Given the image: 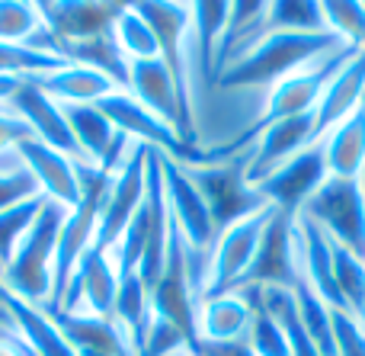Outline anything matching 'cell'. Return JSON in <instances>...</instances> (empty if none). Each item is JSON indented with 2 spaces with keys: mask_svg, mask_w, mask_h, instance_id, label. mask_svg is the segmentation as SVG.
Segmentation results:
<instances>
[{
  "mask_svg": "<svg viewBox=\"0 0 365 356\" xmlns=\"http://www.w3.org/2000/svg\"><path fill=\"white\" fill-rule=\"evenodd\" d=\"M336 49H343V42L330 32L263 36L227 61V68L218 74V83L221 87H263V83L276 87L279 81L311 68L314 61H321L324 55H330Z\"/></svg>",
  "mask_w": 365,
  "mask_h": 356,
  "instance_id": "obj_1",
  "label": "cell"
},
{
  "mask_svg": "<svg viewBox=\"0 0 365 356\" xmlns=\"http://www.w3.org/2000/svg\"><path fill=\"white\" fill-rule=\"evenodd\" d=\"M68 209L51 199H45L42 212L36 215L32 228L19 241L16 254L6 263L4 283L13 295H19L29 305L45 308L51 299V267H55V250H58V235L64 228Z\"/></svg>",
  "mask_w": 365,
  "mask_h": 356,
  "instance_id": "obj_2",
  "label": "cell"
},
{
  "mask_svg": "<svg viewBox=\"0 0 365 356\" xmlns=\"http://www.w3.org/2000/svg\"><path fill=\"white\" fill-rule=\"evenodd\" d=\"M135 10L148 19L154 39H158V58L170 71L180 93V138L195 145L192 122V68H189V4L170 0H141Z\"/></svg>",
  "mask_w": 365,
  "mask_h": 356,
  "instance_id": "obj_3",
  "label": "cell"
},
{
  "mask_svg": "<svg viewBox=\"0 0 365 356\" xmlns=\"http://www.w3.org/2000/svg\"><path fill=\"white\" fill-rule=\"evenodd\" d=\"M298 215L311 218L330 241L365 260V193L359 180L327 177L298 209Z\"/></svg>",
  "mask_w": 365,
  "mask_h": 356,
  "instance_id": "obj_4",
  "label": "cell"
},
{
  "mask_svg": "<svg viewBox=\"0 0 365 356\" xmlns=\"http://www.w3.org/2000/svg\"><path fill=\"white\" fill-rule=\"evenodd\" d=\"M272 212H276V205H263L259 212L247 215L244 222H234L225 231H218L215 248L205 263V276H202L199 302L237 293L240 280H244V273L253 263V254H257L259 238H263V228L269 225Z\"/></svg>",
  "mask_w": 365,
  "mask_h": 356,
  "instance_id": "obj_5",
  "label": "cell"
},
{
  "mask_svg": "<svg viewBox=\"0 0 365 356\" xmlns=\"http://www.w3.org/2000/svg\"><path fill=\"white\" fill-rule=\"evenodd\" d=\"M96 106L106 113V119L125 135L132 145H145L151 151H158L160 158L177 161L182 167H205L208 151H202L199 145H186L177 135V128L167 126L164 119H158L154 113H148L128 90H115L106 100H100Z\"/></svg>",
  "mask_w": 365,
  "mask_h": 356,
  "instance_id": "obj_6",
  "label": "cell"
},
{
  "mask_svg": "<svg viewBox=\"0 0 365 356\" xmlns=\"http://www.w3.org/2000/svg\"><path fill=\"white\" fill-rule=\"evenodd\" d=\"M186 173L195 183V190L202 193L218 231H225L234 222H244L247 215L269 205L247 183V154L231 161H215L205 167H186Z\"/></svg>",
  "mask_w": 365,
  "mask_h": 356,
  "instance_id": "obj_7",
  "label": "cell"
},
{
  "mask_svg": "<svg viewBox=\"0 0 365 356\" xmlns=\"http://www.w3.org/2000/svg\"><path fill=\"white\" fill-rule=\"evenodd\" d=\"M148 151L145 145H132L119 167H115L109 190L103 196V209H100V228H96V241L93 248L113 254L119 238L125 235L128 222L135 218V212L141 209L148 196Z\"/></svg>",
  "mask_w": 365,
  "mask_h": 356,
  "instance_id": "obj_8",
  "label": "cell"
},
{
  "mask_svg": "<svg viewBox=\"0 0 365 356\" xmlns=\"http://www.w3.org/2000/svg\"><path fill=\"white\" fill-rule=\"evenodd\" d=\"M160 171H164V196H167V212L182 231V241L189 248V257H208L215 248V218L208 212L202 193L195 190V183L189 180L186 167L177 161L160 158Z\"/></svg>",
  "mask_w": 365,
  "mask_h": 356,
  "instance_id": "obj_9",
  "label": "cell"
},
{
  "mask_svg": "<svg viewBox=\"0 0 365 356\" xmlns=\"http://www.w3.org/2000/svg\"><path fill=\"white\" fill-rule=\"evenodd\" d=\"M48 32L51 51H61L64 45L90 42V39L109 36L115 19L122 16L125 4H103V0H58V4H38Z\"/></svg>",
  "mask_w": 365,
  "mask_h": 356,
  "instance_id": "obj_10",
  "label": "cell"
},
{
  "mask_svg": "<svg viewBox=\"0 0 365 356\" xmlns=\"http://www.w3.org/2000/svg\"><path fill=\"white\" fill-rule=\"evenodd\" d=\"M115 295H119V270H115L113 254H106L100 248H90L87 257L77 263L58 312L93 315V318L113 321Z\"/></svg>",
  "mask_w": 365,
  "mask_h": 356,
  "instance_id": "obj_11",
  "label": "cell"
},
{
  "mask_svg": "<svg viewBox=\"0 0 365 356\" xmlns=\"http://www.w3.org/2000/svg\"><path fill=\"white\" fill-rule=\"evenodd\" d=\"M295 218L298 212L276 209L269 225L263 228L259 248L253 254L250 270L244 273L237 289L244 286H285L295 289L298 267H295Z\"/></svg>",
  "mask_w": 365,
  "mask_h": 356,
  "instance_id": "obj_12",
  "label": "cell"
},
{
  "mask_svg": "<svg viewBox=\"0 0 365 356\" xmlns=\"http://www.w3.org/2000/svg\"><path fill=\"white\" fill-rule=\"evenodd\" d=\"M324 180H327L324 141H314V145H308L304 151H298L292 161H285L279 171H272L269 177L253 183V190L259 193L263 203L276 205V209L298 212Z\"/></svg>",
  "mask_w": 365,
  "mask_h": 356,
  "instance_id": "obj_13",
  "label": "cell"
},
{
  "mask_svg": "<svg viewBox=\"0 0 365 356\" xmlns=\"http://www.w3.org/2000/svg\"><path fill=\"white\" fill-rule=\"evenodd\" d=\"M314 141V113L266 126L247 151V183H259L263 177L279 171L285 161H292L298 151H304Z\"/></svg>",
  "mask_w": 365,
  "mask_h": 356,
  "instance_id": "obj_14",
  "label": "cell"
},
{
  "mask_svg": "<svg viewBox=\"0 0 365 356\" xmlns=\"http://www.w3.org/2000/svg\"><path fill=\"white\" fill-rule=\"evenodd\" d=\"M16 161L36 177L45 199L74 209L81 203V180H77V158L48 148L38 138H26L16 145Z\"/></svg>",
  "mask_w": 365,
  "mask_h": 356,
  "instance_id": "obj_15",
  "label": "cell"
},
{
  "mask_svg": "<svg viewBox=\"0 0 365 356\" xmlns=\"http://www.w3.org/2000/svg\"><path fill=\"white\" fill-rule=\"evenodd\" d=\"M10 113H16L19 119L29 126L32 138L45 141L48 148L55 151L68 154V158H77L81 161V151H77V141L68 128V119H64V109L61 103H55L42 87H38L32 77H26L23 87L16 90V96L10 100Z\"/></svg>",
  "mask_w": 365,
  "mask_h": 356,
  "instance_id": "obj_16",
  "label": "cell"
},
{
  "mask_svg": "<svg viewBox=\"0 0 365 356\" xmlns=\"http://www.w3.org/2000/svg\"><path fill=\"white\" fill-rule=\"evenodd\" d=\"M365 103V51H356L340 74L327 83L321 103L314 109V138H327L343 119L356 113Z\"/></svg>",
  "mask_w": 365,
  "mask_h": 356,
  "instance_id": "obj_17",
  "label": "cell"
},
{
  "mask_svg": "<svg viewBox=\"0 0 365 356\" xmlns=\"http://www.w3.org/2000/svg\"><path fill=\"white\" fill-rule=\"evenodd\" d=\"M128 93L158 119L177 128L180 135V93L173 83L170 71L164 68L160 58H148V61H128Z\"/></svg>",
  "mask_w": 365,
  "mask_h": 356,
  "instance_id": "obj_18",
  "label": "cell"
},
{
  "mask_svg": "<svg viewBox=\"0 0 365 356\" xmlns=\"http://www.w3.org/2000/svg\"><path fill=\"white\" fill-rule=\"evenodd\" d=\"M4 305L13 318V327H16V337L29 347L32 356H77L71 350V344L64 340V334L58 331V325L51 321L48 312H42L38 305H29L19 295H13L10 289H4Z\"/></svg>",
  "mask_w": 365,
  "mask_h": 356,
  "instance_id": "obj_19",
  "label": "cell"
},
{
  "mask_svg": "<svg viewBox=\"0 0 365 356\" xmlns=\"http://www.w3.org/2000/svg\"><path fill=\"white\" fill-rule=\"evenodd\" d=\"M250 318H253L250 302H247L240 293H227V295H218V299H202L199 302L195 327H199L202 340L227 344V340H247Z\"/></svg>",
  "mask_w": 365,
  "mask_h": 356,
  "instance_id": "obj_20",
  "label": "cell"
},
{
  "mask_svg": "<svg viewBox=\"0 0 365 356\" xmlns=\"http://www.w3.org/2000/svg\"><path fill=\"white\" fill-rule=\"evenodd\" d=\"M321 141L324 161H327V177L359 180L365 171V103Z\"/></svg>",
  "mask_w": 365,
  "mask_h": 356,
  "instance_id": "obj_21",
  "label": "cell"
},
{
  "mask_svg": "<svg viewBox=\"0 0 365 356\" xmlns=\"http://www.w3.org/2000/svg\"><path fill=\"white\" fill-rule=\"evenodd\" d=\"M32 81L55 103H61V106H68V103H100V100H106L109 93L119 90L106 74H100V71H93V68H83V64H71V61L64 64L61 71L32 77Z\"/></svg>",
  "mask_w": 365,
  "mask_h": 356,
  "instance_id": "obj_22",
  "label": "cell"
},
{
  "mask_svg": "<svg viewBox=\"0 0 365 356\" xmlns=\"http://www.w3.org/2000/svg\"><path fill=\"white\" fill-rule=\"evenodd\" d=\"M227 16H231V4L227 0L189 4V49H195V68L199 71L215 68V61H218Z\"/></svg>",
  "mask_w": 365,
  "mask_h": 356,
  "instance_id": "obj_23",
  "label": "cell"
},
{
  "mask_svg": "<svg viewBox=\"0 0 365 356\" xmlns=\"http://www.w3.org/2000/svg\"><path fill=\"white\" fill-rule=\"evenodd\" d=\"M279 32H327L321 4H317V0H276V4H269L257 36H253V42L263 36H279Z\"/></svg>",
  "mask_w": 365,
  "mask_h": 356,
  "instance_id": "obj_24",
  "label": "cell"
},
{
  "mask_svg": "<svg viewBox=\"0 0 365 356\" xmlns=\"http://www.w3.org/2000/svg\"><path fill=\"white\" fill-rule=\"evenodd\" d=\"M330 260H334V283L343 305L353 318L365 325V260H359L353 250H346L336 241H330Z\"/></svg>",
  "mask_w": 365,
  "mask_h": 356,
  "instance_id": "obj_25",
  "label": "cell"
},
{
  "mask_svg": "<svg viewBox=\"0 0 365 356\" xmlns=\"http://www.w3.org/2000/svg\"><path fill=\"white\" fill-rule=\"evenodd\" d=\"M42 32H45V19L38 4L0 0V45H16V49L36 51V42Z\"/></svg>",
  "mask_w": 365,
  "mask_h": 356,
  "instance_id": "obj_26",
  "label": "cell"
},
{
  "mask_svg": "<svg viewBox=\"0 0 365 356\" xmlns=\"http://www.w3.org/2000/svg\"><path fill=\"white\" fill-rule=\"evenodd\" d=\"M295 305H298V315H302V325L308 331L311 344H314L317 356H340L336 350V334H334V321H330V308L304 286L302 280L295 283Z\"/></svg>",
  "mask_w": 365,
  "mask_h": 356,
  "instance_id": "obj_27",
  "label": "cell"
},
{
  "mask_svg": "<svg viewBox=\"0 0 365 356\" xmlns=\"http://www.w3.org/2000/svg\"><path fill=\"white\" fill-rule=\"evenodd\" d=\"M113 39L119 45V51L125 55V61H148L158 58V39H154L148 19L135 10V4H125L122 16L113 26Z\"/></svg>",
  "mask_w": 365,
  "mask_h": 356,
  "instance_id": "obj_28",
  "label": "cell"
},
{
  "mask_svg": "<svg viewBox=\"0 0 365 356\" xmlns=\"http://www.w3.org/2000/svg\"><path fill=\"white\" fill-rule=\"evenodd\" d=\"M321 10H324V23H327L330 36H336L349 49L365 51V4L330 0V4H321Z\"/></svg>",
  "mask_w": 365,
  "mask_h": 356,
  "instance_id": "obj_29",
  "label": "cell"
},
{
  "mask_svg": "<svg viewBox=\"0 0 365 356\" xmlns=\"http://www.w3.org/2000/svg\"><path fill=\"white\" fill-rule=\"evenodd\" d=\"M45 205V196H36L29 199V203H19L13 205V209H4L0 212V263H10V257L16 254L19 241L26 238V231L32 228V222H36V215L42 212Z\"/></svg>",
  "mask_w": 365,
  "mask_h": 356,
  "instance_id": "obj_30",
  "label": "cell"
},
{
  "mask_svg": "<svg viewBox=\"0 0 365 356\" xmlns=\"http://www.w3.org/2000/svg\"><path fill=\"white\" fill-rule=\"evenodd\" d=\"M36 196H42L36 177H32L16 158L4 161V164H0V212L13 209V205H19V203H29V199H36Z\"/></svg>",
  "mask_w": 365,
  "mask_h": 356,
  "instance_id": "obj_31",
  "label": "cell"
},
{
  "mask_svg": "<svg viewBox=\"0 0 365 356\" xmlns=\"http://www.w3.org/2000/svg\"><path fill=\"white\" fill-rule=\"evenodd\" d=\"M26 138H32L29 126H26L16 113H10L6 106H0V161L16 158V145L26 141Z\"/></svg>",
  "mask_w": 365,
  "mask_h": 356,
  "instance_id": "obj_32",
  "label": "cell"
},
{
  "mask_svg": "<svg viewBox=\"0 0 365 356\" xmlns=\"http://www.w3.org/2000/svg\"><path fill=\"white\" fill-rule=\"evenodd\" d=\"M189 356H257L253 347L247 340H227V344H218V340H202L189 350Z\"/></svg>",
  "mask_w": 365,
  "mask_h": 356,
  "instance_id": "obj_33",
  "label": "cell"
},
{
  "mask_svg": "<svg viewBox=\"0 0 365 356\" xmlns=\"http://www.w3.org/2000/svg\"><path fill=\"white\" fill-rule=\"evenodd\" d=\"M26 77L23 74H6V71H0V106H10V100L16 96V90L23 87Z\"/></svg>",
  "mask_w": 365,
  "mask_h": 356,
  "instance_id": "obj_34",
  "label": "cell"
},
{
  "mask_svg": "<svg viewBox=\"0 0 365 356\" xmlns=\"http://www.w3.org/2000/svg\"><path fill=\"white\" fill-rule=\"evenodd\" d=\"M0 356H32V353L19 337H10V340H0Z\"/></svg>",
  "mask_w": 365,
  "mask_h": 356,
  "instance_id": "obj_35",
  "label": "cell"
},
{
  "mask_svg": "<svg viewBox=\"0 0 365 356\" xmlns=\"http://www.w3.org/2000/svg\"><path fill=\"white\" fill-rule=\"evenodd\" d=\"M0 327H10V331H16V327H13L10 312H6V305H4V299H0Z\"/></svg>",
  "mask_w": 365,
  "mask_h": 356,
  "instance_id": "obj_36",
  "label": "cell"
},
{
  "mask_svg": "<svg viewBox=\"0 0 365 356\" xmlns=\"http://www.w3.org/2000/svg\"><path fill=\"white\" fill-rule=\"evenodd\" d=\"M4 273H6V267L0 263V295H4V289H6V283H4Z\"/></svg>",
  "mask_w": 365,
  "mask_h": 356,
  "instance_id": "obj_37",
  "label": "cell"
},
{
  "mask_svg": "<svg viewBox=\"0 0 365 356\" xmlns=\"http://www.w3.org/2000/svg\"><path fill=\"white\" fill-rule=\"evenodd\" d=\"M173 356H189V353H186V350H182V353H173Z\"/></svg>",
  "mask_w": 365,
  "mask_h": 356,
  "instance_id": "obj_38",
  "label": "cell"
},
{
  "mask_svg": "<svg viewBox=\"0 0 365 356\" xmlns=\"http://www.w3.org/2000/svg\"><path fill=\"white\" fill-rule=\"evenodd\" d=\"M4 161H10V158H4ZM4 161H0V164H4Z\"/></svg>",
  "mask_w": 365,
  "mask_h": 356,
  "instance_id": "obj_39",
  "label": "cell"
}]
</instances>
